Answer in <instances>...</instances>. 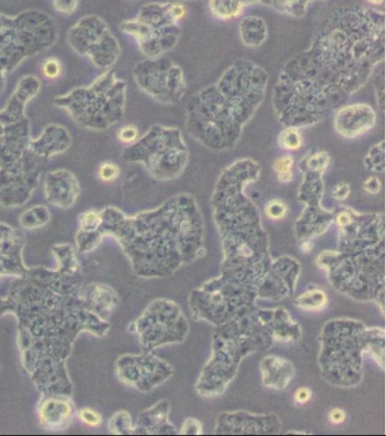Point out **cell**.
<instances>
[{
  "label": "cell",
  "mask_w": 386,
  "mask_h": 436,
  "mask_svg": "<svg viewBox=\"0 0 386 436\" xmlns=\"http://www.w3.org/2000/svg\"><path fill=\"white\" fill-rule=\"evenodd\" d=\"M264 213L271 220H281L288 213V206L281 199H271L266 203L264 208Z\"/></svg>",
  "instance_id": "obj_28"
},
{
  "label": "cell",
  "mask_w": 386,
  "mask_h": 436,
  "mask_svg": "<svg viewBox=\"0 0 386 436\" xmlns=\"http://www.w3.org/2000/svg\"><path fill=\"white\" fill-rule=\"evenodd\" d=\"M25 247V235L17 228L0 222V278H19L28 272L29 268L23 260Z\"/></svg>",
  "instance_id": "obj_10"
},
{
  "label": "cell",
  "mask_w": 386,
  "mask_h": 436,
  "mask_svg": "<svg viewBox=\"0 0 386 436\" xmlns=\"http://www.w3.org/2000/svg\"><path fill=\"white\" fill-rule=\"evenodd\" d=\"M84 297L96 314L107 320L119 304L115 290L105 283H93L84 287Z\"/></svg>",
  "instance_id": "obj_16"
},
{
  "label": "cell",
  "mask_w": 386,
  "mask_h": 436,
  "mask_svg": "<svg viewBox=\"0 0 386 436\" xmlns=\"http://www.w3.org/2000/svg\"><path fill=\"white\" fill-rule=\"evenodd\" d=\"M336 224H338L340 227L345 228L350 226L352 224V215H351L350 212L349 211H342L339 213L338 217H336Z\"/></svg>",
  "instance_id": "obj_36"
},
{
  "label": "cell",
  "mask_w": 386,
  "mask_h": 436,
  "mask_svg": "<svg viewBox=\"0 0 386 436\" xmlns=\"http://www.w3.org/2000/svg\"><path fill=\"white\" fill-rule=\"evenodd\" d=\"M31 151L39 157H54L67 151L72 145V136L64 126H45L42 134L30 140Z\"/></svg>",
  "instance_id": "obj_15"
},
{
  "label": "cell",
  "mask_w": 386,
  "mask_h": 436,
  "mask_svg": "<svg viewBox=\"0 0 386 436\" xmlns=\"http://www.w3.org/2000/svg\"><path fill=\"white\" fill-rule=\"evenodd\" d=\"M351 187L348 183H339L333 188L332 195L338 201H345L350 195Z\"/></svg>",
  "instance_id": "obj_33"
},
{
  "label": "cell",
  "mask_w": 386,
  "mask_h": 436,
  "mask_svg": "<svg viewBox=\"0 0 386 436\" xmlns=\"http://www.w3.org/2000/svg\"><path fill=\"white\" fill-rule=\"evenodd\" d=\"M268 76L252 61L231 65L217 83L193 96L186 107V129L211 150L233 149L244 126L265 96Z\"/></svg>",
  "instance_id": "obj_3"
},
{
  "label": "cell",
  "mask_w": 386,
  "mask_h": 436,
  "mask_svg": "<svg viewBox=\"0 0 386 436\" xmlns=\"http://www.w3.org/2000/svg\"><path fill=\"white\" fill-rule=\"evenodd\" d=\"M57 36L52 19L40 12L17 17L0 15V94L6 85L7 74L26 58L52 47Z\"/></svg>",
  "instance_id": "obj_6"
},
{
  "label": "cell",
  "mask_w": 386,
  "mask_h": 436,
  "mask_svg": "<svg viewBox=\"0 0 386 436\" xmlns=\"http://www.w3.org/2000/svg\"><path fill=\"white\" fill-rule=\"evenodd\" d=\"M268 36V29L262 19L247 17L240 24V38L244 45L250 48H257L263 45Z\"/></svg>",
  "instance_id": "obj_17"
},
{
  "label": "cell",
  "mask_w": 386,
  "mask_h": 436,
  "mask_svg": "<svg viewBox=\"0 0 386 436\" xmlns=\"http://www.w3.org/2000/svg\"><path fill=\"white\" fill-rule=\"evenodd\" d=\"M377 115L367 103H349L340 107L334 116V129L349 140L367 134L376 125Z\"/></svg>",
  "instance_id": "obj_11"
},
{
  "label": "cell",
  "mask_w": 386,
  "mask_h": 436,
  "mask_svg": "<svg viewBox=\"0 0 386 436\" xmlns=\"http://www.w3.org/2000/svg\"><path fill=\"white\" fill-rule=\"evenodd\" d=\"M312 398V391L308 388L298 389L294 393V401L299 404H305Z\"/></svg>",
  "instance_id": "obj_34"
},
{
  "label": "cell",
  "mask_w": 386,
  "mask_h": 436,
  "mask_svg": "<svg viewBox=\"0 0 386 436\" xmlns=\"http://www.w3.org/2000/svg\"><path fill=\"white\" fill-rule=\"evenodd\" d=\"M52 253L57 261V271L63 276H73L78 270V261L73 247L69 244H59L52 247Z\"/></svg>",
  "instance_id": "obj_18"
},
{
  "label": "cell",
  "mask_w": 386,
  "mask_h": 436,
  "mask_svg": "<svg viewBox=\"0 0 386 436\" xmlns=\"http://www.w3.org/2000/svg\"><path fill=\"white\" fill-rule=\"evenodd\" d=\"M367 1L372 5H382L384 3V0H367Z\"/></svg>",
  "instance_id": "obj_37"
},
{
  "label": "cell",
  "mask_w": 386,
  "mask_h": 436,
  "mask_svg": "<svg viewBox=\"0 0 386 436\" xmlns=\"http://www.w3.org/2000/svg\"><path fill=\"white\" fill-rule=\"evenodd\" d=\"M384 52L383 14L348 10L328 19L281 72L273 90L280 122L299 129L321 122L367 83Z\"/></svg>",
  "instance_id": "obj_1"
},
{
  "label": "cell",
  "mask_w": 386,
  "mask_h": 436,
  "mask_svg": "<svg viewBox=\"0 0 386 436\" xmlns=\"http://www.w3.org/2000/svg\"><path fill=\"white\" fill-rule=\"evenodd\" d=\"M117 138H118L119 141L122 142V144H134L135 142H138V138H140V131L134 125L122 126V129H119L118 133H117Z\"/></svg>",
  "instance_id": "obj_30"
},
{
  "label": "cell",
  "mask_w": 386,
  "mask_h": 436,
  "mask_svg": "<svg viewBox=\"0 0 386 436\" xmlns=\"http://www.w3.org/2000/svg\"><path fill=\"white\" fill-rule=\"evenodd\" d=\"M363 187H364V190H366L368 194L376 195V194H378L380 190H382V183H380L378 177L370 176L368 177L367 179L365 180L364 184H363Z\"/></svg>",
  "instance_id": "obj_32"
},
{
  "label": "cell",
  "mask_w": 386,
  "mask_h": 436,
  "mask_svg": "<svg viewBox=\"0 0 386 436\" xmlns=\"http://www.w3.org/2000/svg\"><path fill=\"white\" fill-rule=\"evenodd\" d=\"M211 10L215 17L221 19H235L243 13L242 0H211Z\"/></svg>",
  "instance_id": "obj_20"
},
{
  "label": "cell",
  "mask_w": 386,
  "mask_h": 436,
  "mask_svg": "<svg viewBox=\"0 0 386 436\" xmlns=\"http://www.w3.org/2000/svg\"><path fill=\"white\" fill-rule=\"evenodd\" d=\"M134 77L140 90L159 102L175 103L185 94L182 69L168 59L142 61L135 66Z\"/></svg>",
  "instance_id": "obj_9"
},
{
  "label": "cell",
  "mask_w": 386,
  "mask_h": 436,
  "mask_svg": "<svg viewBox=\"0 0 386 436\" xmlns=\"http://www.w3.org/2000/svg\"><path fill=\"white\" fill-rule=\"evenodd\" d=\"M52 215L48 208L45 206H35L23 212L19 217V226L24 229H38L48 225Z\"/></svg>",
  "instance_id": "obj_19"
},
{
  "label": "cell",
  "mask_w": 386,
  "mask_h": 436,
  "mask_svg": "<svg viewBox=\"0 0 386 436\" xmlns=\"http://www.w3.org/2000/svg\"><path fill=\"white\" fill-rule=\"evenodd\" d=\"M278 144L287 151H298L303 148V138L299 127L287 126L278 136Z\"/></svg>",
  "instance_id": "obj_21"
},
{
  "label": "cell",
  "mask_w": 386,
  "mask_h": 436,
  "mask_svg": "<svg viewBox=\"0 0 386 436\" xmlns=\"http://www.w3.org/2000/svg\"><path fill=\"white\" fill-rule=\"evenodd\" d=\"M76 413L72 395H43L38 407L39 423L49 432H63L72 425Z\"/></svg>",
  "instance_id": "obj_12"
},
{
  "label": "cell",
  "mask_w": 386,
  "mask_h": 436,
  "mask_svg": "<svg viewBox=\"0 0 386 436\" xmlns=\"http://www.w3.org/2000/svg\"><path fill=\"white\" fill-rule=\"evenodd\" d=\"M120 176V168L118 164L111 161H105L100 164L98 169V177L103 183H114Z\"/></svg>",
  "instance_id": "obj_26"
},
{
  "label": "cell",
  "mask_w": 386,
  "mask_h": 436,
  "mask_svg": "<svg viewBox=\"0 0 386 436\" xmlns=\"http://www.w3.org/2000/svg\"><path fill=\"white\" fill-rule=\"evenodd\" d=\"M329 419L331 423L335 424V425L343 423L345 420V413L340 408H334L330 411Z\"/></svg>",
  "instance_id": "obj_35"
},
{
  "label": "cell",
  "mask_w": 386,
  "mask_h": 436,
  "mask_svg": "<svg viewBox=\"0 0 386 436\" xmlns=\"http://www.w3.org/2000/svg\"><path fill=\"white\" fill-rule=\"evenodd\" d=\"M6 314L17 320L21 362L42 397L72 395L67 360L74 343L83 332L103 338L110 330L89 307L83 285L43 266L29 268L0 296V316Z\"/></svg>",
  "instance_id": "obj_2"
},
{
  "label": "cell",
  "mask_w": 386,
  "mask_h": 436,
  "mask_svg": "<svg viewBox=\"0 0 386 436\" xmlns=\"http://www.w3.org/2000/svg\"><path fill=\"white\" fill-rule=\"evenodd\" d=\"M80 193V183L69 171L58 169L45 175V199L56 208L70 209L75 206Z\"/></svg>",
  "instance_id": "obj_13"
},
{
  "label": "cell",
  "mask_w": 386,
  "mask_h": 436,
  "mask_svg": "<svg viewBox=\"0 0 386 436\" xmlns=\"http://www.w3.org/2000/svg\"><path fill=\"white\" fill-rule=\"evenodd\" d=\"M127 162L142 164L151 176L171 179L179 176L189 162V149L178 129L156 125L125 150Z\"/></svg>",
  "instance_id": "obj_7"
},
{
  "label": "cell",
  "mask_w": 386,
  "mask_h": 436,
  "mask_svg": "<svg viewBox=\"0 0 386 436\" xmlns=\"http://www.w3.org/2000/svg\"><path fill=\"white\" fill-rule=\"evenodd\" d=\"M30 140L28 118L0 124V206L3 208L24 206L38 187L40 166Z\"/></svg>",
  "instance_id": "obj_4"
},
{
  "label": "cell",
  "mask_w": 386,
  "mask_h": 436,
  "mask_svg": "<svg viewBox=\"0 0 386 436\" xmlns=\"http://www.w3.org/2000/svg\"><path fill=\"white\" fill-rule=\"evenodd\" d=\"M109 430L112 434H131L134 433V428L131 426V416L126 411H119L109 420Z\"/></svg>",
  "instance_id": "obj_24"
},
{
  "label": "cell",
  "mask_w": 386,
  "mask_h": 436,
  "mask_svg": "<svg viewBox=\"0 0 386 436\" xmlns=\"http://www.w3.org/2000/svg\"><path fill=\"white\" fill-rule=\"evenodd\" d=\"M41 72L43 76L48 80H57L63 74L64 67L61 61L57 58H47L41 65Z\"/></svg>",
  "instance_id": "obj_27"
},
{
  "label": "cell",
  "mask_w": 386,
  "mask_h": 436,
  "mask_svg": "<svg viewBox=\"0 0 386 436\" xmlns=\"http://www.w3.org/2000/svg\"><path fill=\"white\" fill-rule=\"evenodd\" d=\"M77 418L87 426L99 427L103 424V416L91 408H83L76 413Z\"/></svg>",
  "instance_id": "obj_29"
},
{
  "label": "cell",
  "mask_w": 386,
  "mask_h": 436,
  "mask_svg": "<svg viewBox=\"0 0 386 436\" xmlns=\"http://www.w3.org/2000/svg\"><path fill=\"white\" fill-rule=\"evenodd\" d=\"M41 82L38 77L26 75L22 77L7 106L0 110V124L7 125L26 118L25 107L39 94Z\"/></svg>",
  "instance_id": "obj_14"
},
{
  "label": "cell",
  "mask_w": 386,
  "mask_h": 436,
  "mask_svg": "<svg viewBox=\"0 0 386 436\" xmlns=\"http://www.w3.org/2000/svg\"><path fill=\"white\" fill-rule=\"evenodd\" d=\"M68 43L77 55L89 59L96 67H111L120 56V45L108 25L96 17L80 19L68 33Z\"/></svg>",
  "instance_id": "obj_8"
},
{
  "label": "cell",
  "mask_w": 386,
  "mask_h": 436,
  "mask_svg": "<svg viewBox=\"0 0 386 436\" xmlns=\"http://www.w3.org/2000/svg\"><path fill=\"white\" fill-rule=\"evenodd\" d=\"M385 148L384 140L373 145L365 157L366 169L374 173H383L385 168Z\"/></svg>",
  "instance_id": "obj_22"
},
{
  "label": "cell",
  "mask_w": 386,
  "mask_h": 436,
  "mask_svg": "<svg viewBox=\"0 0 386 436\" xmlns=\"http://www.w3.org/2000/svg\"><path fill=\"white\" fill-rule=\"evenodd\" d=\"M54 6L58 13L70 15L76 10L78 0H54Z\"/></svg>",
  "instance_id": "obj_31"
},
{
  "label": "cell",
  "mask_w": 386,
  "mask_h": 436,
  "mask_svg": "<svg viewBox=\"0 0 386 436\" xmlns=\"http://www.w3.org/2000/svg\"><path fill=\"white\" fill-rule=\"evenodd\" d=\"M124 80L107 71L89 87H77L54 98V105L66 110L77 125L89 131H105L122 118L126 102Z\"/></svg>",
  "instance_id": "obj_5"
},
{
  "label": "cell",
  "mask_w": 386,
  "mask_h": 436,
  "mask_svg": "<svg viewBox=\"0 0 386 436\" xmlns=\"http://www.w3.org/2000/svg\"><path fill=\"white\" fill-rule=\"evenodd\" d=\"M272 168L280 183H290L294 179V157L291 154L282 155L273 161Z\"/></svg>",
  "instance_id": "obj_23"
},
{
  "label": "cell",
  "mask_w": 386,
  "mask_h": 436,
  "mask_svg": "<svg viewBox=\"0 0 386 436\" xmlns=\"http://www.w3.org/2000/svg\"><path fill=\"white\" fill-rule=\"evenodd\" d=\"M330 159L329 154L324 151L316 152L312 154L310 157H307L301 164H305L303 167L306 171H314V173H324L329 167Z\"/></svg>",
  "instance_id": "obj_25"
}]
</instances>
